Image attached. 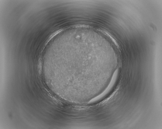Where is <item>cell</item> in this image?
Masks as SVG:
<instances>
[{
	"label": "cell",
	"mask_w": 162,
	"mask_h": 129,
	"mask_svg": "<svg viewBox=\"0 0 162 129\" xmlns=\"http://www.w3.org/2000/svg\"><path fill=\"white\" fill-rule=\"evenodd\" d=\"M118 70H117L116 71L115 73V74L114 75L113 78L112 80V81L109 84V85L108 87V88H107V89L106 90L103 92L102 94H101L100 95H99L98 96L96 97V99H94V100L96 101V100H99L100 98H102L103 96L105 95L106 94L108 93L109 91H110L111 89L113 87L116 81V80H117V77L118 76Z\"/></svg>",
	"instance_id": "cell-1"
}]
</instances>
